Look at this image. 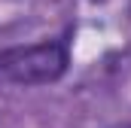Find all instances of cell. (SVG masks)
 <instances>
[{"label":"cell","instance_id":"1","mask_svg":"<svg viewBox=\"0 0 131 128\" xmlns=\"http://www.w3.org/2000/svg\"><path fill=\"white\" fill-rule=\"evenodd\" d=\"M70 64L67 43H37V46H15L0 52V82L15 86H43L61 79Z\"/></svg>","mask_w":131,"mask_h":128}]
</instances>
